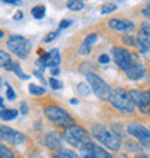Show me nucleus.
<instances>
[{"instance_id": "nucleus-45", "label": "nucleus", "mask_w": 150, "mask_h": 158, "mask_svg": "<svg viewBox=\"0 0 150 158\" xmlns=\"http://www.w3.org/2000/svg\"><path fill=\"white\" fill-rule=\"evenodd\" d=\"M147 114H149V115H150V108H149V109H147Z\"/></svg>"}, {"instance_id": "nucleus-42", "label": "nucleus", "mask_w": 150, "mask_h": 158, "mask_svg": "<svg viewBox=\"0 0 150 158\" xmlns=\"http://www.w3.org/2000/svg\"><path fill=\"white\" fill-rule=\"evenodd\" d=\"M0 106H3V98H0Z\"/></svg>"}, {"instance_id": "nucleus-30", "label": "nucleus", "mask_w": 150, "mask_h": 158, "mask_svg": "<svg viewBox=\"0 0 150 158\" xmlns=\"http://www.w3.org/2000/svg\"><path fill=\"white\" fill-rule=\"evenodd\" d=\"M6 98L10 101H13L15 98H16V95H15V91L12 89V86L9 85V83H6Z\"/></svg>"}, {"instance_id": "nucleus-4", "label": "nucleus", "mask_w": 150, "mask_h": 158, "mask_svg": "<svg viewBox=\"0 0 150 158\" xmlns=\"http://www.w3.org/2000/svg\"><path fill=\"white\" fill-rule=\"evenodd\" d=\"M87 82L91 88V91L94 92V95L101 101H107L111 98V88L108 86V83L105 82L104 79H101L98 75L92 73V72H87Z\"/></svg>"}, {"instance_id": "nucleus-40", "label": "nucleus", "mask_w": 150, "mask_h": 158, "mask_svg": "<svg viewBox=\"0 0 150 158\" xmlns=\"http://www.w3.org/2000/svg\"><path fill=\"white\" fill-rule=\"evenodd\" d=\"M136 158H150V155H147V154H140V155H137Z\"/></svg>"}, {"instance_id": "nucleus-41", "label": "nucleus", "mask_w": 150, "mask_h": 158, "mask_svg": "<svg viewBox=\"0 0 150 158\" xmlns=\"http://www.w3.org/2000/svg\"><path fill=\"white\" fill-rule=\"evenodd\" d=\"M71 104H72V105H77V104H78V101H77V99H72Z\"/></svg>"}, {"instance_id": "nucleus-34", "label": "nucleus", "mask_w": 150, "mask_h": 158, "mask_svg": "<svg viewBox=\"0 0 150 158\" xmlns=\"http://www.w3.org/2000/svg\"><path fill=\"white\" fill-rule=\"evenodd\" d=\"M20 112L25 114V115L29 112V108H28V104H26V102H22L20 104Z\"/></svg>"}, {"instance_id": "nucleus-19", "label": "nucleus", "mask_w": 150, "mask_h": 158, "mask_svg": "<svg viewBox=\"0 0 150 158\" xmlns=\"http://www.w3.org/2000/svg\"><path fill=\"white\" fill-rule=\"evenodd\" d=\"M30 13H32V16H33L35 19L41 20V19H43V17H45L46 9H45V6H43V4H36V6H33V7H32Z\"/></svg>"}, {"instance_id": "nucleus-18", "label": "nucleus", "mask_w": 150, "mask_h": 158, "mask_svg": "<svg viewBox=\"0 0 150 158\" xmlns=\"http://www.w3.org/2000/svg\"><path fill=\"white\" fill-rule=\"evenodd\" d=\"M6 71H12V72H15L17 76L20 79H29V75H26V73H23V71L20 69V65L19 63H16V62H10L6 66Z\"/></svg>"}, {"instance_id": "nucleus-11", "label": "nucleus", "mask_w": 150, "mask_h": 158, "mask_svg": "<svg viewBox=\"0 0 150 158\" xmlns=\"http://www.w3.org/2000/svg\"><path fill=\"white\" fill-rule=\"evenodd\" d=\"M127 132L130 135H133L134 138H137L140 141V145L142 147H146L150 141V129L144 128L143 125L140 124H130L127 127Z\"/></svg>"}, {"instance_id": "nucleus-14", "label": "nucleus", "mask_w": 150, "mask_h": 158, "mask_svg": "<svg viewBox=\"0 0 150 158\" xmlns=\"http://www.w3.org/2000/svg\"><path fill=\"white\" fill-rule=\"evenodd\" d=\"M108 26L116 32H130L134 29V23L126 19H111L108 22Z\"/></svg>"}, {"instance_id": "nucleus-9", "label": "nucleus", "mask_w": 150, "mask_h": 158, "mask_svg": "<svg viewBox=\"0 0 150 158\" xmlns=\"http://www.w3.org/2000/svg\"><path fill=\"white\" fill-rule=\"evenodd\" d=\"M59 63H61V53H59L58 49H52L49 50L48 53L42 55L41 59L36 60L38 68H41V72L45 69V68H59Z\"/></svg>"}, {"instance_id": "nucleus-15", "label": "nucleus", "mask_w": 150, "mask_h": 158, "mask_svg": "<svg viewBox=\"0 0 150 158\" xmlns=\"http://www.w3.org/2000/svg\"><path fill=\"white\" fill-rule=\"evenodd\" d=\"M126 73H127V76H129L130 79L137 81V79H142L143 76H144V73H146V66H144L139 59H136V62L133 63V66L130 68Z\"/></svg>"}, {"instance_id": "nucleus-25", "label": "nucleus", "mask_w": 150, "mask_h": 158, "mask_svg": "<svg viewBox=\"0 0 150 158\" xmlns=\"http://www.w3.org/2000/svg\"><path fill=\"white\" fill-rule=\"evenodd\" d=\"M84 6H85V4H84L82 2H68L67 3V7L69 9V10H75V12H77V10H82Z\"/></svg>"}, {"instance_id": "nucleus-28", "label": "nucleus", "mask_w": 150, "mask_h": 158, "mask_svg": "<svg viewBox=\"0 0 150 158\" xmlns=\"http://www.w3.org/2000/svg\"><path fill=\"white\" fill-rule=\"evenodd\" d=\"M49 85L52 89H59V88H62V82L58 81L56 78H52V76H51V79H49Z\"/></svg>"}, {"instance_id": "nucleus-39", "label": "nucleus", "mask_w": 150, "mask_h": 158, "mask_svg": "<svg viewBox=\"0 0 150 158\" xmlns=\"http://www.w3.org/2000/svg\"><path fill=\"white\" fill-rule=\"evenodd\" d=\"M143 15H144V16H146V17H149V19H150V4H149V6H147V7L146 9H143Z\"/></svg>"}, {"instance_id": "nucleus-29", "label": "nucleus", "mask_w": 150, "mask_h": 158, "mask_svg": "<svg viewBox=\"0 0 150 158\" xmlns=\"http://www.w3.org/2000/svg\"><path fill=\"white\" fill-rule=\"evenodd\" d=\"M58 35H59V30H55V32H49V33H48L45 38H43V42H45V43H49V42L54 40V39L56 38Z\"/></svg>"}, {"instance_id": "nucleus-6", "label": "nucleus", "mask_w": 150, "mask_h": 158, "mask_svg": "<svg viewBox=\"0 0 150 158\" xmlns=\"http://www.w3.org/2000/svg\"><path fill=\"white\" fill-rule=\"evenodd\" d=\"M45 115L48 117V119L52 121L55 125L58 127H64L67 128L69 125H74V119L69 114L62 109L61 106H56V105H51V106H46L45 108Z\"/></svg>"}, {"instance_id": "nucleus-26", "label": "nucleus", "mask_w": 150, "mask_h": 158, "mask_svg": "<svg viewBox=\"0 0 150 158\" xmlns=\"http://www.w3.org/2000/svg\"><path fill=\"white\" fill-rule=\"evenodd\" d=\"M77 89H78V92L81 94V95H84V96H87L88 94H90V91H91L90 85H87V83H78Z\"/></svg>"}, {"instance_id": "nucleus-2", "label": "nucleus", "mask_w": 150, "mask_h": 158, "mask_svg": "<svg viewBox=\"0 0 150 158\" xmlns=\"http://www.w3.org/2000/svg\"><path fill=\"white\" fill-rule=\"evenodd\" d=\"M64 139L71 144L72 147L78 148V150H82L84 147L87 145L90 141V134L79 125H69L65 128L64 131Z\"/></svg>"}, {"instance_id": "nucleus-10", "label": "nucleus", "mask_w": 150, "mask_h": 158, "mask_svg": "<svg viewBox=\"0 0 150 158\" xmlns=\"http://www.w3.org/2000/svg\"><path fill=\"white\" fill-rule=\"evenodd\" d=\"M136 43H137L136 46L139 48V50L142 53H146L150 49V23H147V22L142 23V27H140V32L137 35Z\"/></svg>"}, {"instance_id": "nucleus-5", "label": "nucleus", "mask_w": 150, "mask_h": 158, "mask_svg": "<svg viewBox=\"0 0 150 158\" xmlns=\"http://www.w3.org/2000/svg\"><path fill=\"white\" fill-rule=\"evenodd\" d=\"M7 48L10 52H13V53L16 55L17 58L25 59L30 53L32 43L25 36H22V35H12L7 39Z\"/></svg>"}, {"instance_id": "nucleus-43", "label": "nucleus", "mask_w": 150, "mask_h": 158, "mask_svg": "<svg viewBox=\"0 0 150 158\" xmlns=\"http://www.w3.org/2000/svg\"><path fill=\"white\" fill-rule=\"evenodd\" d=\"M3 36H4V33H3V32H2V30H0V39L3 38Z\"/></svg>"}, {"instance_id": "nucleus-31", "label": "nucleus", "mask_w": 150, "mask_h": 158, "mask_svg": "<svg viewBox=\"0 0 150 158\" xmlns=\"http://www.w3.org/2000/svg\"><path fill=\"white\" fill-rule=\"evenodd\" d=\"M71 25H72V20H62L61 23H59L58 30H59V32H62L64 29H67L68 26H71Z\"/></svg>"}, {"instance_id": "nucleus-33", "label": "nucleus", "mask_w": 150, "mask_h": 158, "mask_svg": "<svg viewBox=\"0 0 150 158\" xmlns=\"http://www.w3.org/2000/svg\"><path fill=\"white\" fill-rule=\"evenodd\" d=\"M33 75L36 76V78L39 79V81H41V82H42V85H45V83H46L45 78H43V75H42V72H39V71H35V72H33Z\"/></svg>"}, {"instance_id": "nucleus-32", "label": "nucleus", "mask_w": 150, "mask_h": 158, "mask_svg": "<svg viewBox=\"0 0 150 158\" xmlns=\"http://www.w3.org/2000/svg\"><path fill=\"white\" fill-rule=\"evenodd\" d=\"M98 62H100V63H108L110 62V55L103 53L100 58H98Z\"/></svg>"}, {"instance_id": "nucleus-36", "label": "nucleus", "mask_w": 150, "mask_h": 158, "mask_svg": "<svg viewBox=\"0 0 150 158\" xmlns=\"http://www.w3.org/2000/svg\"><path fill=\"white\" fill-rule=\"evenodd\" d=\"M22 17H23V13H22L20 10H19V12H16L15 15H13V19H15V20H22Z\"/></svg>"}, {"instance_id": "nucleus-44", "label": "nucleus", "mask_w": 150, "mask_h": 158, "mask_svg": "<svg viewBox=\"0 0 150 158\" xmlns=\"http://www.w3.org/2000/svg\"><path fill=\"white\" fill-rule=\"evenodd\" d=\"M146 148H149V150H150V141H149V144L146 145Z\"/></svg>"}, {"instance_id": "nucleus-46", "label": "nucleus", "mask_w": 150, "mask_h": 158, "mask_svg": "<svg viewBox=\"0 0 150 158\" xmlns=\"http://www.w3.org/2000/svg\"><path fill=\"white\" fill-rule=\"evenodd\" d=\"M0 83H2V78H0ZM0 88H2V86H0Z\"/></svg>"}, {"instance_id": "nucleus-38", "label": "nucleus", "mask_w": 150, "mask_h": 158, "mask_svg": "<svg viewBox=\"0 0 150 158\" xmlns=\"http://www.w3.org/2000/svg\"><path fill=\"white\" fill-rule=\"evenodd\" d=\"M51 75H52V78L58 76L59 75V68H54V69H51Z\"/></svg>"}, {"instance_id": "nucleus-7", "label": "nucleus", "mask_w": 150, "mask_h": 158, "mask_svg": "<svg viewBox=\"0 0 150 158\" xmlns=\"http://www.w3.org/2000/svg\"><path fill=\"white\" fill-rule=\"evenodd\" d=\"M113 59H114L117 66L123 69L124 72L129 71L130 68L133 66V63L136 62V58L130 53L129 50L124 49V48H118V46L113 48Z\"/></svg>"}, {"instance_id": "nucleus-1", "label": "nucleus", "mask_w": 150, "mask_h": 158, "mask_svg": "<svg viewBox=\"0 0 150 158\" xmlns=\"http://www.w3.org/2000/svg\"><path fill=\"white\" fill-rule=\"evenodd\" d=\"M91 134L100 144H103L111 151H117L121 147V137L114 129L108 128L105 125H94L91 129Z\"/></svg>"}, {"instance_id": "nucleus-24", "label": "nucleus", "mask_w": 150, "mask_h": 158, "mask_svg": "<svg viewBox=\"0 0 150 158\" xmlns=\"http://www.w3.org/2000/svg\"><path fill=\"white\" fill-rule=\"evenodd\" d=\"M10 62H12V60H10V56H9L7 52L0 50V68H6Z\"/></svg>"}, {"instance_id": "nucleus-20", "label": "nucleus", "mask_w": 150, "mask_h": 158, "mask_svg": "<svg viewBox=\"0 0 150 158\" xmlns=\"http://www.w3.org/2000/svg\"><path fill=\"white\" fill-rule=\"evenodd\" d=\"M19 111L17 109H2L0 111V118L3 121H12L17 117Z\"/></svg>"}, {"instance_id": "nucleus-13", "label": "nucleus", "mask_w": 150, "mask_h": 158, "mask_svg": "<svg viewBox=\"0 0 150 158\" xmlns=\"http://www.w3.org/2000/svg\"><path fill=\"white\" fill-rule=\"evenodd\" d=\"M130 96H131V99L136 105H137L139 108H147L150 104V92L149 91H137V89H134V91L130 92Z\"/></svg>"}, {"instance_id": "nucleus-3", "label": "nucleus", "mask_w": 150, "mask_h": 158, "mask_svg": "<svg viewBox=\"0 0 150 158\" xmlns=\"http://www.w3.org/2000/svg\"><path fill=\"white\" fill-rule=\"evenodd\" d=\"M110 102L116 109H118L120 112L124 114H131L134 111V102L131 99V96L127 91L121 89V88H116L111 92V98Z\"/></svg>"}, {"instance_id": "nucleus-27", "label": "nucleus", "mask_w": 150, "mask_h": 158, "mask_svg": "<svg viewBox=\"0 0 150 158\" xmlns=\"http://www.w3.org/2000/svg\"><path fill=\"white\" fill-rule=\"evenodd\" d=\"M116 9H117V4L116 3H107V4H104V6H103L101 13H103V15H107V13H110V12H114Z\"/></svg>"}, {"instance_id": "nucleus-23", "label": "nucleus", "mask_w": 150, "mask_h": 158, "mask_svg": "<svg viewBox=\"0 0 150 158\" xmlns=\"http://www.w3.org/2000/svg\"><path fill=\"white\" fill-rule=\"evenodd\" d=\"M0 158H15V154H13V151L10 148L0 144Z\"/></svg>"}, {"instance_id": "nucleus-21", "label": "nucleus", "mask_w": 150, "mask_h": 158, "mask_svg": "<svg viewBox=\"0 0 150 158\" xmlns=\"http://www.w3.org/2000/svg\"><path fill=\"white\" fill-rule=\"evenodd\" d=\"M52 158H79L72 150H59L54 154Z\"/></svg>"}, {"instance_id": "nucleus-17", "label": "nucleus", "mask_w": 150, "mask_h": 158, "mask_svg": "<svg viewBox=\"0 0 150 158\" xmlns=\"http://www.w3.org/2000/svg\"><path fill=\"white\" fill-rule=\"evenodd\" d=\"M97 39H98V36H97L95 33H91V35H88L87 38L84 39V42L81 43V46H79V55H88L90 52H91V48L92 45L97 42Z\"/></svg>"}, {"instance_id": "nucleus-35", "label": "nucleus", "mask_w": 150, "mask_h": 158, "mask_svg": "<svg viewBox=\"0 0 150 158\" xmlns=\"http://www.w3.org/2000/svg\"><path fill=\"white\" fill-rule=\"evenodd\" d=\"M126 42H127L129 45H133V46L137 45V43H136V39H134V38H130V36H126Z\"/></svg>"}, {"instance_id": "nucleus-22", "label": "nucleus", "mask_w": 150, "mask_h": 158, "mask_svg": "<svg viewBox=\"0 0 150 158\" xmlns=\"http://www.w3.org/2000/svg\"><path fill=\"white\" fill-rule=\"evenodd\" d=\"M45 92L46 89L43 86H39V85H35V83L29 85V94H32V95H43Z\"/></svg>"}, {"instance_id": "nucleus-8", "label": "nucleus", "mask_w": 150, "mask_h": 158, "mask_svg": "<svg viewBox=\"0 0 150 158\" xmlns=\"http://www.w3.org/2000/svg\"><path fill=\"white\" fill-rule=\"evenodd\" d=\"M26 137L20 131L6 127V125H0V141H4L12 145H22L25 142Z\"/></svg>"}, {"instance_id": "nucleus-16", "label": "nucleus", "mask_w": 150, "mask_h": 158, "mask_svg": "<svg viewBox=\"0 0 150 158\" xmlns=\"http://www.w3.org/2000/svg\"><path fill=\"white\" fill-rule=\"evenodd\" d=\"M45 144L51 150H56V148L62 145V135L56 132V131H52L45 137Z\"/></svg>"}, {"instance_id": "nucleus-37", "label": "nucleus", "mask_w": 150, "mask_h": 158, "mask_svg": "<svg viewBox=\"0 0 150 158\" xmlns=\"http://www.w3.org/2000/svg\"><path fill=\"white\" fill-rule=\"evenodd\" d=\"M4 4H15V6H17V4H20V2L19 0H3Z\"/></svg>"}, {"instance_id": "nucleus-12", "label": "nucleus", "mask_w": 150, "mask_h": 158, "mask_svg": "<svg viewBox=\"0 0 150 158\" xmlns=\"http://www.w3.org/2000/svg\"><path fill=\"white\" fill-rule=\"evenodd\" d=\"M81 154H82V158H111L108 151H105L104 148L98 147L94 142H88L81 150Z\"/></svg>"}]
</instances>
